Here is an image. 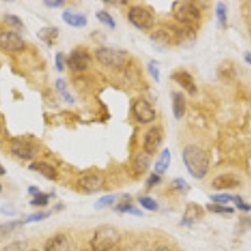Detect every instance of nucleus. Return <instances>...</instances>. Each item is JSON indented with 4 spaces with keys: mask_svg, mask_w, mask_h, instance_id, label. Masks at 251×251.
I'll list each match as a JSON object with an SVG mask.
<instances>
[{
    "mask_svg": "<svg viewBox=\"0 0 251 251\" xmlns=\"http://www.w3.org/2000/svg\"><path fill=\"white\" fill-rule=\"evenodd\" d=\"M182 161L188 174L196 180H202L207 175L210 161L205 150L199 146L190 145L182 150Z\"/></svg>",
    "mask_w": 251,
    "mask_h": 251,
    "instance_id": "obj_1",
    "label": "nucleus"
},
{
    "mask_svg": "<svg viewBox=\"0 0 251 251\" xmlns=\"http://www.w3.org/2000/svg\"><path fill=\"white\" fill-rule=\"evenodd\" d=\"M121 232L112 225H100L93 232L89 246L92 251H111L120 244Z\"/></svg>",
    "mask_w": 251,
    "mask_h": 251,
    "instance_id": "obj_2",
    "label": "nucleus"
},
{
    "mask_svg": "<svg viewBox=\"0 0 251 251\" xmlns=\"http://www.w3.org/2000/svg\"><path fill=\"white\" fill-rule=\"evenodd\" d=\"M172 12H174V18L176 22L185 26L195 25L201 19L200 9L192 1H185V0L175 1Z\"/></svg>",
    "mask_w": 251,
    "mask_h": 251,
    "instance_id": "obj_3",
    "label": "nucleus"
},
{
    "mask_svg": "<svg viewBox=\"0 0 251 251\" xmlns=\"http://www.w3.org/2000/svg\"><path fill=\"white\" fill-rule=\"evenodd\" d=\"M9 149L20 160H33L39 152V146L26 137H14L10 140Z\"/></svg>",
    "mask_w": 251,
    "mask_h": 251,
    "instance_id": "obj_4",
    "label": "nucleus"
},
{
    "mask_svg": "<svg viewBox=\"0 0 251 251\" xmlns=\"http://www.w3.org/2000/svg\"><path fill=\"white\" fill-rule=\"evenodd\" d=\"M96 59L104 67H122L127 60V53L121 49L102 47L96 50Z\"/></svg>",
    "mask_w": 251,
    "mask_h": 251,
    "instance_id": "obj_5",
    "label": "nucleus"
},
{
    "mask_svg": "<svg viewBox=\"0 0 251 251\" xmlns=\"http://www.w3.org/2000/svg\"><path fill=\"white\" fill-rule=\"evenodd\" d=\"M128 20L132 25L140 30H150L153 28L154 19L152 13L145 6L134 5L128 10Z\"/></svg>",
    "mask_w": 251,
    "mask_h": 251,
    "instance_id": "obj_6",
    "label": "nucleus"
},
{
    "mask_svg": "<svg viewBox=\"0 0 251 251\" xmlns=\"http://www.w3.org/2000/svg\"><path fill=\"white\" fill-rule=\"evenodd\" d=\"M67 66L73 72H84L92 66V57L84 49L77 48L71 51L66 60Z\"/></svg>",
    "mask_w": 251,
    "mask_h": 251,
    "instance_id": "obj_7",
    "label": "nucleus"
},
{
    "mask_svg": "<svg viewBox=\"0 0 251 251\" xmlns=\"http://www.w3.org/2000/svg\"><path fill=\"white\" fill-rule=\"evenodd\" d=\"M134 120L141 125H149L156 120V111L151 106V103L146 100H137L132 107Z\"/></svg>",
    "mask_w": 251,
    "mask_h": 251,
    "instance_id": "obj_8",
    "label": "nucleus"
},
{
    "mask_svg": "<svg viewBox=\"0 0 251 251\" xmlns=\"http://www.w3.org/2000/svg\"><path fill=\"white\" fill-rule=\"evenodd\" d=\"M0 48L10 53H19L25 49V42L15 31H1L0 33Z\"/></svg>",
    "mask_w": 251,
    "mask_h": 251,
    "instance_id": "obj_9",
    "label": "nucleus"
},
{
    "mask_svg": "<svg viewBox=\"0 0 251 251\" xmlns=\"http://www.w3.org/2000/svg\"><path fill=\"white\" fill-rule=\"evenodd\" d=\"M163 141V132L160 126H152L151 128L145 133L143 140V151L150 154H154L160 150Z\"/></svg>",
    "mask_w": 251,
    "mask_h": 251,
    "instance_id": "obj_10",
    "label": "nucleus"
},
{
    "mask_svg": "<svg viewBox=\"0 0 251 251\" xmlns=\"http://www.w3.org/2000/svg\"><path fill=\"white\" fill-rule=\"evenodd\" d=\"M104 186V177L98 174L83 175L78 180V187L86 194L100 192Z\"/></svg>",
    "mask_w": 251,
    "mask_h": 251,
    "instance_id": "obj_11",
    "label": "nucleus"
},
{
    "mask_svg": "<svg viewBox=\"0 0 251 251\" xmlns=\"http://www.w3.org/2000/svg\"><path fill=\"white\" fill-rule=\"evenodd\" d=\"M172 79H174L178 86L182 87V88L190 94V96H195V94L197 93L196 83H195L194 77H192L188 72L186 71L175 72L174 75H172Z\"/></svg>",
    "mask_w": 251,
    "mask_h": 251,
    "instance_id": "obj_12",
    "label": "nucleus"
},
{
    "mask_svg": "<svg viewBox=\"0 0 251 251\" xmlns=\"http://www.w3.org/2000/svg\"><path fill=\"white\" fill-rule=\"evenodd\" d=\"M44 251H71V243L67 235L55 234L44 244Z\"/></svg>",
    "mask_w": 251,
    "mask_h": 251,
    "instance_id": "obj_13",
    "label": "nucleus"
},
{
    "mask_svg": "<svg viewBox=\"0 0 251 251\" xmlns=\"http://www.w3.org/2000/svg\"><path fill=\"white\" fill-rule=\"evenodd\" d=\"M203 216V208L201 207L199 203L190 202L187 203L185 208V212L182 215V220H181V225L191 226L195 223H197L201 217Z\"/></svg>",
    "mask_w": 251,
    "mask_h": 251,
    "instance_id": "obj_14",
    "label": "nucleus"
},
{
    "mask_svg": "<svg viewBox=\"0 0 251 251\" xmlns=\"http://www.w3.org/2000/svg\"><path fill=\"white\" fill-rule=\"evenodd\" d=\"M152 163V154L147 153L146 151L140 152L134 156L132 161V170L136 175H145L149 171L150 166Z\"/></svg>",
    "mask_w": 251,
    "mask_h": 251,
    "instance_id": "obj_15",
    "label": "nucleus"
},
{
    "mask_svg": "<svg viewBox=\"0 0 251 251\" xmlns=\"http://www.w3.org/2000/svg\"><path fill=\"white\" fill-rule=\"evenodd\" d=\"M29 170L38 172V174H40L42 176L50 181L55 180L58 177L57 169L53 165H50V163L46 162V161H35V162H33L29 166Z\"/></svg>",
    "mask_w": 251,
    "mask_h": 251,
    "instance_id": "obj_16",
    "label": "nucleus"
},
{
    "mask_svg": "<svg viewBox=\"0 0 251 251\" xmlns=\"http://www.w3.org/2000/svg\"><path fill=\"white\" fill-rule=\"evenodd\" d=\"M240 185V180L235 175L224 174L220 176L215 177L212 180L211 186L216 190H230V188H235Z\"/></svg>",
    "mask_w": 251,
    "mask_h": 251,
    "instance_id": "obj_17",
    "label": "nucleus"
},
{
    "mask_svg": "<svg viewBox=\"0 0 251 251\" xmlns=\"http://www.w3.org/2000/svg\"><path fill=\"white\" fill-rule=\"evenodd\" d=\"M62 19L64 23L68 24L72 28H83V26H86L87 23H88L86 15L72 12V10H66V12L63 13Z\"/></svg>",
    "mask_w": 251,
    "mask_h": 251,
    "instance_id": "obj_18",
    "label": "nucleus"
},
{
    "mask_svg": "<svg viewBox=\"0 0 251 251\" xmlns=\"http://www.w3.org/2000/svg\"><path fill=\"white\" fill-rule=\"evenodd\" d=\"M37 37L48 47H53L59 37V29L55 26H44L38 30Z\"/></svg>",
    "mask_w": 251,
    "mask_h": 251,
    "instance_id": "obj_19",
    "label": "nucleus"
},
{
    "mask_svg": "<svg viewBox=\"0 0 251 251\" xmlns=\"http://www.w3.org/2000/svg\"><path fill=\"white\" fill-rule=\"evenodd\" d=\"M151 40L154 43L157 48L165 49L166 47H170L175 42L174 35L170 34L169 31L160 29V30L154 31L153 34L151 35Z\"/></svg>",
    "mask_w": 251,
    "mask_h": 251,
    "instance_id": "obj_20",
    "label": "nucleus"
},
{
    "mask_svg": "<svg viewBox=\"0 0 251 251\" xmlns=\"http://www.w3.org/2000/svg\"><path fill=\"white\" fill-rule=\"evenodd\" d=\"M172 112L176 120H181L186 113V100L183 93L175 92L172 97Z\"/></svg>",
    "mask_w": 251,
    "mask_h": 251,
    "instance_id": "obj_21",
    "label": "nucleus"
},
{
    "mask_svg": "<svg viewBox=\"0 0 251 251\" xmlns=\"http://www.w3.org/2000/svg\"><path fill=\"white\" fill-rule=\"evenodd\" d=\"M170 165H171V151L170 149H163L158 156V160L154 163V174L161 176L169 170Z\"/></svg>",
    "mask_w": 251,
    "mask_h": 251,
    "instance_id": "obj_22",
    "label": "nucleus"
},
{
    "mask_svg": "<svg viewBox=\"0 0 251 251\" xmlns=\"http://www.w3.org/2000/svg\"><path fill=\"white\" fill-rule=\"evenodd\" d=\"M24 221L22 220H14V221H8V223L0 224V243L5 241L6 239L10 237V235L17 230L19 226H22Z\"/></svg>",
    "mask_w": 251,
    "mask_h": 251,
    "instance_id": "obj_23",
    "label": "nucleus"
},
{
    "mask_svg": "<svg viewBox=\"0 0 251 251\" xmlns=\"http://www.w3.org/2000/svg\"><path fill=\"white\" fill-rule=\"evenodd\" d=\"M114 210L118 212H122V214H131V215H137V216H142V211L138 210L136 206L132 205L129 201H123V202L118 203Z\"/></svg>",
    "mask_w": 251,
    "mask_h": 251,
    "instance_id": "obj_24",
    "label": "nucleus"
},
{
    "mask_svg": "<svg viewBox=\"0 0 251 251\" xmlns=\"http://www.w3.org/2000/svg\"><path fill=\"white\" fill-rule=\"evenodd\" d=\"M55 88L59 92L60 96H62L63 100L67 103H75V98L68 92V88H67V83L66 80L63 79H57L55 80Z\"/></svg>",
    "mask_w": 251,
    "mask_h": 251,
    "instance_id": "obj_25",
    "label": "nucleus"
},
{
    "mask_svg": "<svg viewBox=\"0 0 251 251\" xmlns=\"http://www.w3.org/2000/svg\"><path fill=\"white\" fill-rule=\"evenodd\" d=\"M216 17L217 20H219L220 25L223 26V28H225V26L227 25V8H226L225 4L221 3V1H219V3L216 4Z\"/></svg>",
    "mask_w": 251,
    "mask_h": 251,
    "instance_id": "obj_26",
    "label": "nucleus"
},
{
    "mask_svg": "<svg viewBox=\"0 0 251 251\" xmlns=\"http://www.w3.org/2000/svg\"><path fill=\"white\" fill-rule=\"evenodd\" d=\"M49 199H50V195L49 194H43V192H38L33 196V199L30 200L31 206H37V207H44L49 203Z\"/></svg>",
    "mask_w": 251,
    "mask_h": 251,
    "instance_id": "obj_27",
    "label": "nucleus"
},
{
    "mask_svg": "<svg viewBox=\"0 0 251 251\" xmlns=\"http://www.w3.org/2000/svg\"><path fill=\"white\" fill-rule=\"evenodd\" d=\"M96 17L104 25L109 26L111 29L116 28V22H114L113 17L108 12H106V10H100V12H97L96 13Z\"/></svg>",
    "mask_w": 251,
    "mask_h": 251,
    "instance_id": "obj_28",
    "label": "nucleus"
},
{
    "mask_svg": "<svg viewBox=\"0 0 251 251\" xmlns=\"http://www.w3.org/2000/svg\"><path fill=\"white\" fill-rule=\"evenodd\" d=\"M138 202H140V205L142 206L143 208L149 210V211H157V210H158V203H157V201H154L152 197L142 196L138 199Z\"/></svg>",
    "mask_w": 251,
    "mask_h": 251,
    "instance_id": "obj_29",
    "label": "nucleus"
},
{
    "mask_svg": "<svg viewBox=\"0 0 251 251\" xmlns=\"http://www.w3.org/2000/svg\"><path fill=\"white\" fill-rule=\"evenodd\" d=\"M206 208L214 214H234V208L220 205V203H208V205H206Z\"/></svg>",
    "mask_w": 251,
    "mask_h": 251,
    "instance_id": "obj_30",
    "label": "nucleus"
},
{
    "mask_svg": "<svg viewBox=\"0 0 251 251\" xmlns=\"http://www.w3.org/2000/svg\"><path fill=\"white\" fill-rule=\"evenodd\" d=\"M117 196L116 195H107V196L100 197V200L97 202L94 203V207L97 208V210H102L104 207H108V206L113 205L114 201H116Z\"/></svg>",
    "mask_w": 251,
    "mask_h": 251,
    "instance_id": "obj_31",
    "label": "nucleus"
},
{
    "mask_svg": "<svg viewBox=\"0 0 251 251\" xmlns=\"http://www.w3.org/2000/svg\"><path fill=\"white\" fill-rule=\"evenodd\" d=\"M26 246H28V243H26V241L18 240V241H14V243L4 246V248L1 249V251H25Z\"/></svg>",
    "mask_w": 251,
    "mask_h": 251,
    "instance_id": "obj_32",
    "label": "nucleus"
},
{
    "mask_svg": "<svg viewBox=\"0 0 251 251\" xmlns=\"http://www.w3.org/2000/svg\"><path fill=\"white\" fill-rule=\"evenodd\" d=\"M51 212L50 211H47V212H35V214H31L29 215L28 217H26L25 220H24V224H30V223H38V221H42V220L44 219H48L49 215H50Z\"/></svg>",
    "mask_w": 251,
    "mask_h": 251,
    "instance_id": "obj_33",
    "label": "nucleus"
},
{
    "mask_svg": "<svg viewBox=\"0 0 251 251\" xmlns=\"http://www.w3.org/2000/svg\"><path fill=\"white\" fill-rule=\"evenodd\" d=\"M4 19H5V22L10 26H14V28L20 29V30H22V29L24 28V26H23V22H22V19H20L19 17H17V15H14V14H5Z\"/></svg>",
    "mask_w": 251,
    "mask_h": 251,
    "instance_id": "obj_34",
    "label": "nucleus"
},
{
    "mask_svg": "<svg viewBox=\"0 0 251 251\" xmlns=\"http://www.w3.org/2000/svg\"><path fill=\"white\" fill-rule=\"evenodd\" d=\"M147 69H149V73L151 75V77L156 80L157 83H160V68H158V63L156 60H151L147 66Z\"/></svg>",
    "mask_w": 251,
    "mask_h": 251,
    "instance_id": "obj_35",
    "label": "nucleus"
},
{
    "mask_svg": "<svg viewBox=\"0 0 251 251\" xmlns=\"http://www.w3.org/2000/svg\"><path fill=\"white\" fill-rule=\"evenodd\" d=\"M210 199L214 201L215 203H228L234 201V196L228 194H219V195H210Z\"/></svg>",
    "mask_w": 251,
    "mask_h": 251,
    "instance_id": "obj_36",
    "label": "nucleus"
},
{
    "mask_svg": "<svg viewBox=\"0 0 251 251\" xmlns=\"http://www.w3.org/2000/svg\"><path fill=\"white\" fill-rule=\"evenodd\" d=\"M172 186H174L175 188H176L177 191H188L190 190V186H188L187 181L183 180V178H181V177H178V178H176V180L172 181Z\"/></svg>",
    "mask_w": 251,
    "mask_h": 251,
    "instance_id": "obj_37",
    "label": "nucleus"
},
{
    "mask_svg": "<svg viewBox=\"0 0 251 251\" xmlns=\"http://www.w3.org/2000/svg\"><path fill=\"white\" fill-rule=\"evenodd\" d=\"M54 63H55V68H57V71L62 73V72L64 71V66H66V60H64V55H63V53L58 51L57 54H55Z\"/></svg>",
    "mask_w": 251,
    "mask_h": 251,
    "instance_id": "obj_38",
    "label": "nucleus"
},
{
    "mask_svg": "<svg viewBox=\"0 0 251 251\" xmlns=\"http://www.w3.org/2000/svg\"><path fill=\"white\" fill-rule=\"evenodd\" d=\"M234 202L236 205V207L240 208V210H243V211H251V205H248L246 202H244L243 199L240 196L234 197Z\"/></svg>",
    "mask_w": 251,
    "mask_h": 251,
    "instance_id": "obj_39",
    "label": "nucleus"
},
{
    "mask_svg": "<svg viewBox=\"0 0 251 251\" xmlns=\"http://www.w3.org/2000/svg\"><path fill=\"white\" fill-rule=\"evenodd\" d=\"M146 182H147V186H149V187H153V186L158 185V183L161 182V176L157 174L150 175Z\"/></svg>",
    "mask_w": 251,
    "mask_h": 251,
    "instance_id": "obj_40",
    "label": "nucleus"
},
{
    "mask_svg": "<svg viewBox=\"0 0 251 251\" xmlns=\"http://www.w3.org/2000/svg\"><path fill=\"white\" fill-rule=\"evenodd\" d=\"M44 5H47L48 8H60V6L64 5V1L63 0H44Z\"/></svg>",
    "mask_w": 251,
    "mask_h": 251,
    "instance_id": "obj_41",
    "label": "nucleus"
},
{
    "mask_svg": "<svg viewBox=\"0 0 251 251\" xmlns=\"http://www.w3.org/2000/svg\"><path fill=\"white\" fill-rule=\"evenodd\" d=\"M0 212L8 215V216H13L15 214V208L12 205H3L0 207Z\"/></svg>",
    "mask_w": 251,
    "mask_h": 251,
    "instance_id": "obj_42",
    "label": "nucleus"
},
{
    "mask_svg": "<svg viewBox=\"0 0 251 251\" xmlns=\"http://www.w3.org/2000/svg\"><path fill=\"white\" fill-rule=\"evenodd\" d=\"M244 59H245V62L248 63L249 66H251V51H245L244 53Z\"/></svg>",
    "mask_w": 251,
    "mask_h": 251,
    "instance_id": "obj_43",
    "label": "nucleus"
},
{
    "mask_svg": "<svg viewBox=\"0 0 251 251\" xmlns=\"http://www.w3.org/2000/svg\"><path fill=\"white\" fill-rule=\"evenodd\" d=\"M28 192L31 195V196H34L35 194H38V192H39V188H37L35 186H30V187L28 188Z\"/></svg>",
    "mask_w": 251,
    "mask_h": 251,
    "instance_id": "obj_44",
    "label": "nucleus"
},
{
    "mask_svg": "<svg viewBox=\"0 0 251 251\" xmlns=\"http://www.w3.org/2000/svg\"><path fill=\"white\" fill-rule=\"evenodd\" d=\"M154 251H171V250H170V248L167 245H160L158 248H156V250Z\"/></svg>",
    "mask_w": 251,
    "mask_h": 251,
    "instance_id": "obj_45",
    "label": "nucleus"
},
{
    "mask_svg": "<svg viewBox=\"0 0 251 251\" xmlns=\"http://www.w3.org/2000/svg\"><path fill=\"white\" fill-rule=\"evenodd\" d=\"M5 174H6V170L4 169L3 165L0 163V176H3V175H5Z\"/></svg>",
    "mask_w": 251,
    "mask_h": 251,
    "instance_id": "obj_46",
    "label": "nucleus"
},
{
    "mask_svg": "<svg viewBox=\"0 0 251 251\" xmlns=\"http://www.w3.org/2000/svg\"><path fill=\"white\" fill-rule=\"evenodd\" d=\"M1 190H3V187H1V185H0V192H1Z\"/></svg>",
    "mask_w": 251,
    "mask_h": 251,
    "instance_id": "obj_47",
    "label": "nucleus"
},
{
    "mask_svg": "<svg viewBox=\"0 0 251 251\" xmlns=\"http://www.w3.org/2000/svg\"><path fill=\"white\" fill-rule=\"evenodd\" d=\"M0 132H1V123H0Z\"/></svg>",
    "mask_w": 251,
    "mask_h": 251,
    "instance_id": "obj_48",
    "label": "nucleus"
},
{
    "mask_svg": "<svg viewBox=\"0 0 251 251\" xmlns=\"http://www.w3.org/2000/svg\"><path fill=\"white\" fill-rule=\"evenodd\" d=\"M30 251H38V250H30Z\"/></svg>",
    "mask_w": 251,
    "mask_h": 251,
    "instance_id": "obj_49",
    "label": "nucleus"
}]
</instances>
